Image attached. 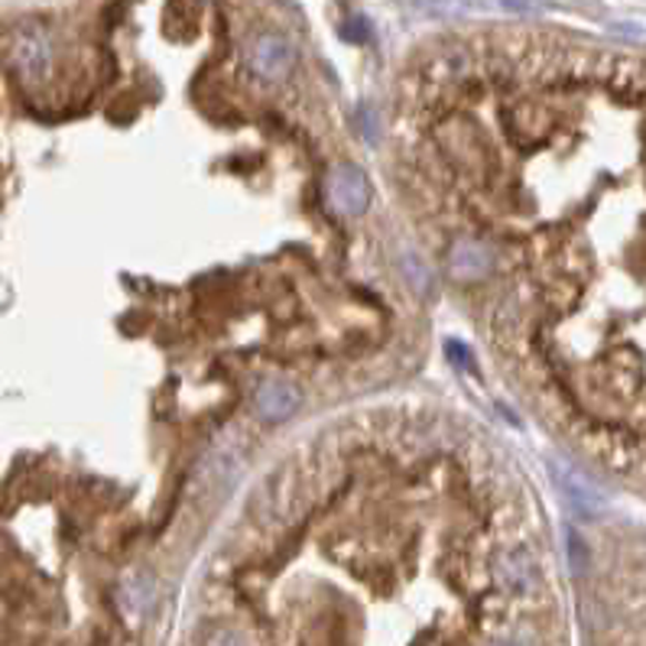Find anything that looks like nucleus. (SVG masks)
<instances>
[{
    "label": "nucleus",
    "instance_id": "obj_1",
    "mask_svg": "<svg viewBox=\"0 0 646 646\" xmlns=\"http://www.w3.org/2000/svg\"><path fill=\"white\" fill-rule=\"evenodd\" d=\"M250 72L260 82H283L296 69V50L286 37L280 33H260L248 52Z\"/></svg>",
    "mask_w": 646,
    "mask_h": 646
},
{
    "label": "nucleus",
    "instance_id": "obj_2",
    "mask_svg": "<svg viewBox=\"0 0 646 646\" xmlns=\"http://www.w3.org/2000/svg\"><path fill=\"white\" fill-rule=\"evenodd\" d=\"M325 196L338 215L357 218L371 208V183L357 166H338L335 173H329Z\"/></svg>",
    "mask_w": 646,
    "mask_h": 646
},
{
    "label": "nucleus",
    "instance_id": "obj_3",
    "mask_svg": "<svg viewBox=\"0 0 646 646\" xmlns=\"http://www.w3.org/2000/svg\"><path fill=\"white\" fill-rule=\"evenodd\" d=\"M549 471H552V481L559 485V491L565 494V500H569L579 513L595 517V513H601V510L607 507V498L601 494V488H597L595 481H592L582 468L552 458V461H549Z\"/></svg>",
    "mask_w": 646,
    "mask_h": 646
},
{
    "label": "nucleus",
    "instance_id": "obj_4",
    "mask_svg": "<svg viewBox=\"0 0 646 646\" xmlns=\"http://www.w3.org/2000/svg\"><path fill=\"white\" fill-rule=\"evenodd\" d=\"M491 575L500 592L507 595H530L536 592V559L527 549H503L491 562Z\"/></svg>",
    "mask_w": 646,
    "mask_h": 646
},
{
    "label": "nucleus",
    "instance_id": "obj_5",
    "mask_svg": "<svg viewBox=\"0 0 646 646\" xmlns=\"http://www.w3.org/2000/svg\"><path fill=\"white\" fill-rule=\"evenodd\" d=\"M13 65L20 69L23 79L40 82L52 69V43L50 37L37 27H27L13 37Z\"/></svg>",
    "mask_w": 646,
    "mask_h": 646
},
{
    "label": "nucleus",
    "instance_id": "obj_6",
    "mask_svg": "<svg viewBox=\"0 0 646 646\" xmlns=\"http://www.w3.org/2000/svg\"><path fill=\"white\" fill-rule=\"evenodd\" d=\"M491 250L475 238H461L448 253V270L455 280H481L491 270Z\"/></svg>",
    "mask_w": 646,
    "mask_h": 646
},
{
    "label": "nucleus",
    "instance_id": "obj_7",
    "mask_svg": "<svg viewBox=\"0 0 646 646\" xmlns=\"http://www.w3.org/2000/svg\"><path fill=\"white\" fill-rule=\"evenodd\" d=\"M299 390L293 384H283V381H267L260 390H257V397H253V406H257V413L267 419V423H283V419H290L293 413L299 409Z\"/></svg>",
    "mask_w": 646,
    "mask_h": 646
},
{
    "label": "nucleus",
    "instance_id": "obj_8",
    "mask_svg": "<svg viewBox=\"0 0 646 646\" xmlns=\"http://www.w3.org/2000/svg\"><path fill=\"white\" fill-rule=\"evenodd\" d=\"M413 3L433 17H461V13H471L481 7V0H413Z\"/></svg>",
    "mask_w": 646,
    "mask_h": 646
},
{
    "label": "nucleus",
    "instance_id": "obj_9",
    "mask_svg": "<svg viewBox=\"0 0 646 646\" xmlns=\"http://www.w3.org/2000/svg\"><path fill=\"white\" fill-rule=\"evenodd\" d=\"M403 270H406V280H409V286H413L416 293H426V290H429V270H426V263H423L413 250L403 253Z\"/></svg>",
    "mask_w": 646,
    "mask_h": 646
},
{
    "label": "nucleus",
    "instance_id": "obj_10",
    "mask_svg": "<svg viewBox=\"0 0 646 646\" xmlns=\"http://www.w3.org/2000/svg\"><path fill=\"white\" fill-rule=\"evenodd\" d=\"M121 597H124V604L134 611V614H140L144 607H147L149 601V582L144 575H137V579H131L124 588H121Z\"/></svg>",
    "mask_w": 646,
    "mask_h": 646
},
{
    "label": "nucleus",
    "instance_id": "obj_11",
    "mask_svg": "<svg viewBox=\"0 0 646 646\" xmlns=\"http://www.w3.org/2000/svg\"><path fill=\"white\" fill-rule=\"evenodd\" d=\"M569 559H572V569L575 572H582L585 569V562H588V549H585V543H582V536L575 533V530H569Z\"/></svg>",
    "mask_w": 646,
    "mask_h": 646
},
{
    "label": "nucleus",
    "instance_id": "obj_12",
    "mask_svg": "<svg viewBox=\"0 0 646 646\" xmlns=\"http://www.w3.org/2000/svg\"><path fill=\"white\" fill-rule=\"evenodd\" d=\"M205 646H248V644H244V637H238L235 631H215Z\"/></svg>",
    "mask_w": 646,
    "mask_h": 646
},
{
    "label": "nucleus",
    "instance_id": "obj_13",
    "mask_svg": "<svg viewBox=\"0 0 646 646\" xmlns=\"http://www.w3.org/2000/svg\"><path fill=\"white\" fill-rule=\"evenodd\" d=\"M491 646H527V644H520V640H494Z\"/></svg>",
    "mask_w": 646,
    "mask_h": 646
}]
</instances>
